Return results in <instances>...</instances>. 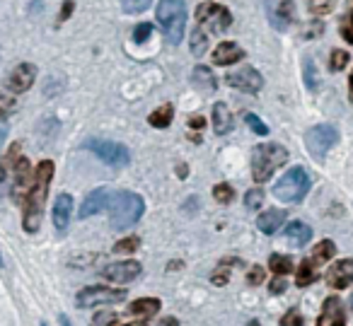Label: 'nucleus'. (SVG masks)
<instances>
[{"instance_id": "nucleus-8", "label": "nucleus", "mask_w": 353, "mask_h": 326, "mask_svg": "<svg viewBox=\"0 0 353 326\" xmlns=\"http://www.w3.org/2000/svg\"><path fill=\"white\" fill-rule=\"evenodd\" d=\"M336 141H339L336 128L329 126V123H322V126L310 128L307 136H305L307 150H310V155H312L314 160H324V155H327V152L336 145Z\"/></svg>"}, {"instance_id": "nucleus-34", "label": "nucleus", "mask_w": 353, "mask_h": 326, "mask_svg": "<svg viewBox=\"0 0 353 326\" xmlns=\"http://www.w3.org/2000/svg\"><path fill=\"white\" fill-rule=\"evenodd\" d=\"M213 198H216L218 203H230V201L235 198V191H232L230 184H218L216 189H213Z\"/></svg>"}, {"instance_id": "nucleus-9", "label": "nucleus", "mask_w": 353, "mask_h": 326, "mask_svg": "<svg viewBox=\"0 0 353 326\" xmlns=\"http://www.w3.org/2000/svg\"><path fill=\"white\" fill-rule=\"evenodd\" d=\"M196 22H199V27H208L211 32L221 34V32H225L228 27H230L232 15L228 8L218 6V3H201V6L196 8Z\"/></svg>"}, {"instance_id": "nucleus-44", "label": "nucleus", "mask_w": 353, "mask_h": 326, "mask_svg": "<svg viewBox=\"0 0 353 326\" xmlns=\"http://www.w3.org/2000/svg\"><path fill=\"white\" fill-rule=\"evenodd\" d=\"M285 287H288V285H285L283 276H279V278H276V281H271L269 290L274 292V295H283V292H285Z\"/></svg>"}, {"instance_id": "nucleus-33", "label": "nucleus", "mask_w": 353, "mask_h": 326, "mask_svg": "<svg viewBox=\"0 0 353 326\" xmlns=\"http://www.w3.org/2000/svg\"><path fill=\"white\" fill-rule=\"evenodd\" d=\"M261 203H264V191H261V189H250V191H247V196H245V205H247V208H250V210H259Z\"/></svg>"}, {"instance_id": "nucleus-43", "label": "nucleus", "mask_w": 353, "mask_h": 326, "mask_svg": "<svg viewBox=\"0 0 353 326\" xmlns=\"http://www.w3.org/2000/svg\"><path fill=\"white\" fill-rule=\"evenodd\" d=\"M114 321H117V314H112V312H107V314H97V316H94V326H112Z\"/></svg>"}, {"instance_id": "nucleus-51", "label": "nucleus", "mask_w": 353, "mask_h": 326, "mask_svg": "<svg viewBox=\"0 0 353 326\" xmlns=\"http://www.w3.org/2000/svg\"><path fill=\"white\" fill-rule=\"evenodd\" d=\"M348 90H351V102H353V73H351V78H348Z\"/></svg>"}, {"instance_id": "nucleus-2", "label": "nucleus", "mask_w": 353, "mask_h": 326, "mask_svg": "<svg viewBox=\"0 0 353 326\" xmlns=\"http://www.w3.org/2000/svg\"><path fill=\"white\" fill-rule=\"evenodd\" d=\"M145 203L133 191H119L109 196V225L114 230H128L143 218Z\"/></svg>"}, {"instance_id": "nucleus-38", "label": "nucleus", "mask_w": 353, "mask_h": 326, "mask_svg": "<svg viewBox=\"0 0 353 326\" xmlns=\"http://www.w3.org/2000/svg\"><path fill=\"white\" fill-rule=\"evenodd\" d=\"M346 65H348V54H346V51H332L329 68H332V70H343Z\"/></svg>"}, {"instance_id": "nucleus-10", "label": "nucleus", "mask_w": 353, "mask_h": 326, "mask_svg": "<svg viewBox=\"0 0 353 326\" xmlns=\"http://www.w3.org/2000/svg\"><path fill=\"white\" fill-rule=\"evenodd\" d=\"M85 147H88V150H92L99 160L107 162V165H112V167L128 165V150H126V145H121V143L90 138V141H85Z\"/></svg>"}, {"instance_id": "nucleus-28", "label": "nucleus", "mask_w": 353, "mask_h": 326, "mask_svg": "<svg viewBox=\"0 0 353 326\" xmlns=\"http://www.w3.org/2000/svg\"><path fill=\"white\" fill-rule=\"evenodd\" d=\"M194 85L201 90H213L216 88V78H213L206 65H196V68H194Z\"/></svg>"}, {"instance_id": "nucleus-11", "label": "nucleus", "mask_w": 353, "mask_h": 326, "mask_svg": "<svg viewBox=\"0 0 353 326\" xmlns=\"http://www.w3.org/2000/svg\"><path fill=\"white\" fill-rule=\"evenodd\" d=\"M225 80L230 88H237V90H242V92H250V94H256L261 88H264V78L259 75V70L250 68V65L228 73Z\"/></svg>"}, {"instance_id": "nucleus-17", "label": "nucleus", "mask_w": 353, "mask_h": 326, "mask_svg": "<svg viewBox=\"0 0 353 326\" xmlns=\"http://www.w3.org/2000/svg\"><path fill=\"white\" fill-rule=\"evenodd\" d=\"M17 160H20V145L15 143V145L8 150L6 160L0 162V198L12 189V176H15Z\"/></svg>"}, {"instance_id": "nucleus-49", "label": "nucleus", "mask_w": 353, "mask_h": 326, "mask_svg": "<svg viewBox=\"0 0 353 326\" xmlns=\"http://www.w3.org/2000/svg\"><path fill=\"white\" fill-rule=\"evenodd\" d=\"M192 126H194V128H203V119L194 116V119H192Z\"/></svg>"}, {"instance_id": "nucleus-54", "label": "nucleus", "mask_w": 353, "mask_h": 326, "mask_svg": "<svg viewBox=\"0 0 353 326\" xmlns=\"http://www.w3.org/2000/svg\"><path fill=\"white\" fill-rule=\"evenodd\" d=\"M348 3H351V8H353V0H348Z\"/></svg>"}, {"instance_id": "nucleus-21", "label": "nucleus", "mask_w": 353, "mask_h": 326, "mask_svg": "<svg viewBox=\"0 0 353 326\" xmlns=\"http://www.w3.org/2000/svg\"><path fill=\"white\" fill-rule=\"evenodd\" d=\"M242 56H245V51H242L240 46L232 44V41H223V44H218V49L213 51V63L216 65H232V63H237Z\"/></svg>"}, {"instance_id": "nucleus-12", "label": "nucleus", "mask_w": 353, "mask_h": 326, "mask_svg": "<svg viewBox=\"0 0 353 326\" xmlns=\"http://www.w3.org/2000/svg\"><path fill=\"white\" fill-rule=\"evenodd\" d=\"M34 80H37V65L20 63L17 68L10 70V75H8V80H6V88L10 90L12 94H22L34 85Z\"/></svg>"}, {"instance_id": "nucleus-19", "label": "nucleus", "mask_w": 353, "mask_h": 326, "mask_svg": "<svg viewBox=\"0 0 353 326\" xmlns=\"http://www.w3.org/2000/svg\"><path fill=\"white\" fill-rule=\"evenodd\" d=\"M70 215H73V196L61 194L54 203V227L59 232H65L70 225Z\"/></svg>"}, {"instance_id": "nucleus-39", "label": "nucleus", "mask_w": 353, "mask_h": 326, "mask_svg": "<svg viewBox=\"0 0 353 326\" xmlns=\"http://www.w3.org/2000/svg\"><path fill=\"white\" fill-rule=\"evenodd\" d=\"M245 121H247V126H250L252 131L256 133V136H266V133H269L266 123H264V121H259V119H256L254 114H245Z\"/></svg>"}, {"instance_id": "nucleus-16", "label": "nucleus", "mask_w": 353, "mask_h": 326, "mask_svg": "<svg viewBox=\"0 0 353 326\" xmlns=\"http://www.w3.org/2000/svg\"><path fill=\"white\" fill-rule=\"evenodd\" d=\"M317 326H346V312L339 297H327L319 312Z\"/></svg>"}, {"instance_id": "nucleus-24", "label": "nucleus", "mask_w": 353, "mask_h": 326, "mask_svg": "<svg viewBox=\"0 0 353 326\" xmlns=\"http://www.w3.org/2000/svg\"><path fill=\"white\" fill-rule=\"evenodd\" d=\"M213 128H216L218 136H225V133L232 131V114L228 109V104H213Z\"/></svg>"}, {"instance_id": "nucleus-50", "label": "nucleus", "mask_w": 353, "mask_h": 326, "mask_svg": "<svg viewBox=\"0 0 353 326\" xmlns=\"http://www.w3.org/2000/svg\"><path fill=\"white\" fill-rule=\"evenodd\" d=\"M59 321H61V326H73V324H70V319H68L65 314H61V316H59Z\"/></svg>"}, {"instance_id": "nucleus-42", "label": "nucleus", "mask_w": 353, "mask_h": 326, "mask_svg": "<svg viewBox=\"0 0 353 326\" xmlns=\"http://www.w3.org/2000/svg\"><path fill=\"white\" fill-rule=\"evenodd\" d=\"M264 276H266L264 268H261V266H252L250 273H247V283H250V285H259V283L264 281Z\"/></svg>"}, {"instance_id": "nucleus-25", "label": "nucleus", "mask_w": 353, "mask_h": 326, "mask_svg": "<svg viewBox=\"0 0 353 326\" xmlns=\"http://www.w3.org/2000/svg\"><path fill=\"white\" fill-rule=\"evenodd\" d=\"M269 15H271V25L279 27V30H285L293 22V3L283 0V3L276 6V10H269Z\"/></svg>"}, {"instance_id": "nucleus-48", "label": "nucleus", "mask_w": 353, "mask_h": 326, "mask_svg": "<svg viewBox=\"0 0 353 326\" xmlns=\"http://www.w3.org/2000/svg\"><path fill=\"white\" fill-rule=\"evenodd\" d=\"M6 136H8V128L0 126V147H3V143H6Z\"/></svg>"}, {"instance_id": "nucleus-6", "label": "nucleus", "mask_w": 353, "mask_h": 326, "mask_svg": "<svg viewBox=\"0 0 353 326\" xmlns=\"http://www.w3.org/2000/svg\"><path fill=\"white\" fill-rule=\"evenodd\" d=\"M310 191V176L303 167L285 172L279 179V184L274 186V196L283 203H300Z\"/></svg>"}, {"instance_id": "nucleus-45", "label": "nucleus", "mask_w": 353, "mask_h": 326, "mask_svg": "<svg viewBox=\"0 0 353 326\" xmlns=\"http://www.w3.org/2000/svg\"><path fill=\"white\" fill-rule=\"evenodd\" d=\"M70 12H73V3H65L63 10H61V20H68Z\"/></svg>"}, {"instance_id": "nucleus-14", "label": "nucleus", "mask_w": 353, "mask_h": 326, "mask_svg": "<svg viewBox=\"0 0 353 326\" xmlns=\"http://www.w3.org/2000/svg\"><path fill=\"white\" fill-rule=\"evenodd\" d=\"M329 287L334 290H343V287L353 285V258H341V261L332 263V268L324 276Z\"/></svg>"}, {"instance_id": "nucleus-40", "label": "nucleus", "mask_w": 353, "mask_h": 326, "mask_svg": "<svg viewBox=\"0 0 353 326\" xmlns=\"http://www.w3.org/2000/svg\"><path fill=\"white\" fill-rule=\"evenodd\" d=\"M152 34V25H148V22H143V25H138L136 30H133V41L136 44H143V41H148Z\"/></svg>"}, {"instance_id": "nucleus-22", "label": "nucleus", "mask_w": 353, "mask_h": 326, "mask_svg": "<svg viewBox=\"0 0 353 326\" xmlns=\"http://www.w3.org/2000/svg\"><path fill=\"white\" fill-rule=\"evenodd\" d=\"M283 223H285V210L271 208V210H266V213L259 215V220H256V227H259L264 234H274V232H279V230L283 227Z\"/></svg>"}, {"instance_id": "nucleus-18", "label": "nucleus", "mask_w": 353, "mask_h": 326, "mask_svg": "<svg viewBox=\"0 0 353 326\" xmlns=\"http://www.w3.org/2000/svg\"><path fill=\"white\" fill-rule=\"evenodd\" d=\"M109 203V191L107 189H94L90 191L88 196H85L83 205H80V213L78 218H92V215H97L99 210H104V205Z\"/></svg>"}, {"instance_id": "nucleus-4", "label": "nucleus", "mask_w": 353, "mask_h": 326, "mask_svg": "<svg viewBox=\"0 0 353 326\" xmlns=\"http://www.w3.org/2000/svg\"><path fill=\"white\" fill-rule=\"evenodd\" d=\"M157 22L170 44H179L187 27V6L184 0H160L157 3Z\"/></svg>"}, {"instance_id": "nucleus-32", "label": "nucleus", "mask_w": 353, "mask_h": 326, "mask_svg": "<svg viewBox=\"0 0 353 326\" xmlns=\"http://www.w3.org/2000/svg\"><path fill=\"white\" fill-rule=\"evenodd\" d=\"M15 109H17V99L12 97V94L0 92V119L10 116V114L15 112Z\"/></svg>"}, {"instance_id": "nucleus-5", "label": "nucleus", "mask_w": 353, "mask_h": 326, "mask_svg": "<svg viewBox=\"0 0 353 326\" xmlns=\"http://www.w3.org/2000/svg\"><path fill=\"white\" fill-rule=\"evenodd\" d=\"M336 254V247H334V242H329V239H322V242L317 244V247L312 249V252L307 254V256L300 261L298 266V273H295V285L298 287H305L310 285V283L317 281V271L322 263H327L329 258Z\"/></svg>"}, {"instance_id": "nucleus-37", "label": "nucleus", "mask_w": 353, "mask_h": 326, "mask_svg": "<svg viewBox=\"0 0 353 326\" xmlns=\"http://www.w3.org/2000/svg\"><path fill=\"white\" fill-rule=\"evenodd\" d=\"M339 30H341L343 41H346V44H353V8H351V12H348V15L341 20Z\"/></svg>"}, {"instance_id": "nucleus-53", "label": "nucleus", "mask_w": 353, "mask_h": 326, "mask_svg": "<svg viewBox=\"0 0 353 326\" xmlns=\"http://www.w3.org/2000/svg\"><path fill=\"white\" fill-rule=\"evenodd\" d=\"M351 309H353V295H351Z\"/></svg>"}, {"instance_id": "nucleus-31", "label": "nucleus", "mask_w": 353, "mask_h": 326, "mask_svg": "<svg viewBox=\"0 0 353 326\" xmlns=\"http://www.w3.org/2000/svg\"><path fill=\"white\" fill-rule=\"evenodd\" d=\"M152 0H121V8L123 12H128V15H136V12H143L150 8Z\"/></svg>"}, {"instance_id": "nucleus-15", "label": "nucleus", "mask_w": 353, "mask_h": 326, "mask_svg": "<svg viewBox=\"0 0 353 326\" xmlns=\"http://www.w3.org/2000/svg\"><path fill=\"white\" fill-rule=\"evenodd\" d=\"M32 176H34V172H32L30 162L25 160V157H20L17 160V167H15V176H12V198L15 201H25L27 191H30L32 186Z\"/></svg>"}, {"instance_id": "nucleus-13", "label": "nucleus", "mask_w": 353, "mask_h": 326, "mask_svg": "<svg viewBox=\"0 0 353 326\" xmlns=\"http://www.w3.org/2000/svg\"><path fill=\"white\" fill-rule=\"evenodd\" d=\"M143 266L138 261H121V263H109L99 271V276L107 278V281L114 283H131L141 276Z\"/></svg>"}, {"instance_id": "nucleus-1", "label": "nucleus", "mask_w": 353, "mask_h": 326, "mask_svg": "<svg viewBox=\"0 0 353 326\" xmlns=\"http://www.w3.org/2000/svg\"><path fill=\"white\" fill-rule=\"evenodd\" d=\"M54 179V162L51 160H41L34 170L32 176V186L27 191L25 201H22V227L30 234H34L41 227V218H44V205H46V196H49V186Z\"/></svg>"}, {"instance_id": "nucleus-3", "label": "nucleus", "mask_w": 353, "mask_h": 326, "mask_svg": "<svg viewBox=\"0 0 353 326\" xmlns=\"http://www.w3.org/2000/svg\"><path fill=\"white\" fill-rule=\"evenodd\" d=\"M285 162H288V150L283 145H279V143H264L252 155V176H254L256 184H264Z\"/></svg>"}, {"instance_id": "nucleus-7", "label": "nucleus", "mask_w": 353, "mask_h": 326, "mask_svg": "<svg viewBox=\"0 0 353 326\" xmlns=\"http://www.w3.org/2000/svg\"><path fill=\"white\" fill-rule=\"evenodd\" d=\"M126 300V290L121 287H107V285H90L75 295V305L80 309L88 307H99V305H117V302Z\"/></svg>"}, {"instance_id": "nucleus-27", "label": "nucleus", "mask_w": 353, "mask_h": 326, "mask_svg": "<svg viewBox=\"0 0 353 326\" xmlns=\"http://www.w3.org/2000/svg\"><path fill=\"white\" fill-rule=\"evenodd\" d=\"M172 112H174L172 104H162V107H157L155 112L150 114L148 121H150V126H155V128H165L172 123Z\"/></svg>"}, {"instance_id": "nucleus-36", "label": "nucleus", "mask_w": 353, "mask_h": 326, "mask_svg": "<svg viewBox=\"0 0 353 326\" xmlns=\"http://www.w3.org/2000/svg\"><path fill=\"white\" fill-rule=\"evenodd\" d=\"M138 247H141V239H138V237H126V239H121V242L114 244V252H117V254H131V252H136Z\"/></svg>"}, {"instance_id": "nucleus-35", "label": "nucleus", "mask_w": 353, "mask_h": 326, "mask_svg": "<svg viewBox=\"0 0 353 326\" xmlns=\"http://www.w3.org/2000/svg\"><path fill=\"white\" fill-rule=\"evenodd\" d=\"M334 3L336 0H310V12L312 15H327L334 10Z\"/></svg>"}, {"instance_id": "nucleus-47", "label": "nucleus", "mask_w": 353, "mask_h": 326, "mask_svg": "<svg viewBox=\"0 0 353 326\" xmlns=\"http://www.w3.org/2000/svg\"><path fill=\"white\" fill-rule=\"evenodd\" d=\"M119 326H148V321L145 319H133V321H128V324H119Z\"/></svg>"}, {"instance_id": "nucleus-29", "label": "nucleus", "mask_w": 353, "mask_h": 326, "mask_svg": "<svg viewBox=\"0 0 353 326\" xmlns=\"http://www.w3.org/2000/svg\"><path fill=\"white\" fill-rule=\"evenodd\" d=\"M208 49V37L206 32L201 30V27H196V30L192 32V54L194 56H203Z\"/></svg>"}, {"instance_id": "nucleus-52", "label": "nucleus", "mask_w": 353, "mask_h": 326, "mask_svg": "<svg viewBox=\"0 0 353 326\" xmlns=\"http://www.w3.org/2000/svg\"><path fill=\"white\" fill-rule=\"evenodd\" d=\"M0 268H3V256H0Z\"/></svg>"}, {"instance_id": "nucleus-23", "label": "nucleus", "mask_w": 353, "mask_h": 326, "mask_svg": "<svg viewBox=\"0 0 353 326\" xmlns=\"http://www.w3.org/2000/svg\"><path fill=\"white\" fill-rule=\"evenodd\" d=\"M157 309H160V302L155 300V297H143V300H136L131 307L126 309L128 316H136V319H150L152 314H157Z\"/></svg>"}, {"instance_id": "nucleus-41", "label": "nucleus", "mask_w": 353, "mask_h": 326, "mask_svg": "<svg viewBox=\"0 0 353 326\" xmlns=\"http://www.w3.org/2000/svg\"><path fill=\"white\" fill-rule=\"evenodd\" d=\"M281 324L283 326H303V316L298 314V309H288L283 314V319H281Z\"/></svg>"}, {"instance_id": "nucleus-30", "label": "nucleus", "mask_w": 353, "mask_h": 326, "mask_svg": "<svg viewBox=\"0 0 353 326\" xmlns=\"http://www.w3.org/2000/svg\"><path fill=\"white\" fill-rule=\"evenodd\" d=\"M303 70H305V85H307V90H317L319 78H317V68H314V61L305 59L303 61Z\"/></svg>"}, {"instance_id": "nucleus-20", "label": "nucleus", "mask_w": 353, "mask_h": 326, "mask_svg": "<svg viewBox=\"0 0 353 326\" xmlns=\"http://www.w3.org/2000/svg\"><path fill=\"white\" fill-rule=\"evenodd\" d=\"M283 237L290 247H305V244L312 239V230H310V225L300 223V220H293V223L283 230Z\"/></svg>"}, {"instance_id": "nucleus-46", "label": "nucleus", "mask_w": 353, "mask_h": 326, "mask_svg": "<svg viewBox=\"0 0 353 326\" xmlns=\"http://www.w3.org/2000/svg\"><path fill=\"white\" fill-rule=\"evenodd\" d=\"M213 283H228V273L225 271H218V273H213Z\"/></svg>"}, {"instance_id": "nucleus-26", "label": "nucleus", "mask_w": 353, "mask_h": 326, "mask_svg": "<svg viewBox=\"0 0 353 326\" xmlns=\"http://www.w3.org/2000/svg\"><path fill=\"white\" fill-rule=\"evenodd\" d=\"M269 268L276 273V276H285V273H290L295 268V261L290 256H285V254H271Z\"/></svg>"}]
</instances>
